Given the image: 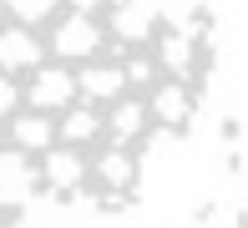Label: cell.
Here are the masks:
<instances>
[{"label":"cell","instance_id":"obj_1","mask_svg":"<svg viewBox=\"0 0 248 228\" xmlns=\"http://www.w3.org/2000/svg\"><path fill=\"white\" fill-rule=\"evenodd\" d=\"M213 71L198 0H0V193L127 208L193 132Z\"/></svg>","mask_w":248,"mask_h":228}]
</instances>
